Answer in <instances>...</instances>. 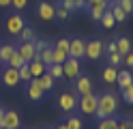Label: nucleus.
<instances>
[{"label": "nucleus", "mask_w": 133, "mask_h": 129, "mask_svg": "<svg viewBox=\"0 0 133 129\" xmlns=\"http://www.w3.org/2000/svg\"><path fill=\"white\" fill-rule=\"evenodd\" d=\"M122 99H124V103H133V84L122 88Z\"/></svg>", "instance_id": "obj_31"}, {"label": "nucleus", "mask_w": 133, "mask_h": 129, "mask_svg": "<svg viewBox=\"0 0 133 129\" xmlns=\"http://www.w3.org/2000/svg\"><path fill=\"white\" fill-rule=\"evenodd\" d=\"M17 37L22 39V43H26V41H35V30H32L30 26H24L22 32L17 34Z\"/></svg>", "instance_id": "obj_25"}, {"label": "nucleus", "mask_w": 133, "mask_h": 129, "mask_svg": "<svg viewBox=\"0 0 133 129\" xmlns=\"http://www.w3.org/2000/svg\"><path fill=\"white\" fill-rule=\"evenodd\" d=\"M116 52H118V45H116V41H112L107 45V54H116Z\"/></svg>", "instance_id": "obj_39"}, {"label": "nucleus", "mask_w": 133, "mask_h": 129, "mask_svg": "<svg viewBox=\"0 0 133 129\" xmlns=\"http://www.w3.org/2000/svg\"><path fill=\"white\" fill-rule=\"evenodd\" d=\"M69 41L71 39H58V43L54 45V63L56 65H62L69 58Z\"/></svg>", "instance_id": "obj_4"}, {"label": "nucleus", "mask_w": 133, "mask_h": 129, "mask_svg": "<svg viewBox=\"0 0 133 129\" xmlns=\"http://www.w3.org/2000/svg\"><path fill=\"white\" fill-rule=\"evenodd\" d=\"M66 127H69V129H82V118L69 116V118H66Z\"/></svg>", "instance_id": "obj_30"}, {"label": "nucleus", "mask_w": 133, "mask_h": 129, "mask_svg": "<svg viewBox=\"0 0 133 129\" xmlns=\"http://www.w3.org/2000/svg\"><path fill=\"white\" fill-rule=\"evenodd\" d=\"M37 56H39V60H41V63H43L45 67L54 65V47H49V45H47V47H45L43 52H39Z\"/></svg>", "instance_id": "obj_17"}, {"label": "nucleus", "mask_w": 133, "mask_h": 129, "mask_svg": "<svg viewBox=\"0 0 133 129\" xmlns=\"http://www.w3.org/2000/svg\"><path fill=\"white\" fill-rule=\"evenodd\" d=\"M99 22H101L103 28H114V24H116V20H114V15H112L110 9H107V11L101 15V20H99Z\"/></svg>", "instance_id": "obj_23"}, {"label": "nucleus", "mask_w": 133, "mask_h": 129, "mask_svg": "<svg viewBox=\"0 0 133 129\" xmlns=\"http://www.w3.org/2000/svg\"><path fill=\"white\" fill-rule=\"evenodd\" d=\"M17 54L24 58V63H30V60L37 56V50H35V41H26V43H19V47H17Z\"/></svg>", "instance_id": "obj_12"}, {"label": "nucleus", "mask_w": 133, "mask_h": 129, "mask_svg": "<svg viewBox=\"0 0 133 129\" xmlns=\"http://www.w3.org/2000/svg\"><path fill=\"white\" fill-rule=\"evenodd\" d=\"M19 127V114L15 110H4L0 118V129H17Z\"/></svg>", "instance_id": "obj_5"}, {"label": "nucleus", "mask_w": 133, "mask_h": 129, "mask_svg": "<svg viewBox=\"0 0 133 129\" xmlns=\"http://www.w3.org/2000/svg\"><path fill=\"white\" fill-rule=\"evenodd\" d=\"M97 101H99V95H95V93L82 95L79 101H77V108H79L82 114H95V110H97Z\"/></svg>", "instance_id": "obj_3"}, {"label": "nucleus", "mask_w": 133, "mask_h": 129, "mask_svg": "<svg viewBox=\"0 0 133 129\" xmlns=\"http://www.w3.org/2000/svg\"><path fill=\"white\" fill-rule=\"evenodd\" d=\"M56 17H58L60 22H66V20H69V11L62 9V7H56Z\"/></svg>", "instance_id": "obj_33"}, {"label": "nucleus", "mask_w": 133, "mask_h": 129, "mask_svg": "<svg viewBox=\"0 0 133 129\" xmlns=\"http://www.w3.org/2000/svg\"><path fill=\"white\" fill-rule=\"evenodd\" d=\"M116 45H118V54L120 56H124V54L131 52V41L127 37H118V39H116Z\"/></svg>", "instance_id": "obj_19"}, {"label": "nucleus", "mask_w": 133, "mask_h": 129, "mask_svg": "<svg viewBox=\"0 0 133 129\" xmlns=\"http://www.w3.org/2000/svg\"><path fill=\"white\" fill-rule=\"evenodd\" d=\"M116 129H129V120L118 118V123H116Z\"/></svg>", "instance_id": "obj_38"}, {"label": "nucleus", "mask_w": 133, "mask_h": 129, "mask_svg": "<svg viewBox=\"0 0 133 129\" xmlns=\"http://www.w3.org/2000/svg\"><path fill=\"white\" fill-rule=\"evenodd\" d=\"M129 129H133V118H131V120H129Z\"/></svg>", "instance_id": "obj_43"}, {"label": "nucleus", "mask_w": 133, "mask_h": 129, "mask_svg": "<svg viewBox=\"0 0 133 129\" xmlns=\"http://www.w3.org/2000/svg\"><path fill=\"white\" fill-rule=\"evenodd\" d=\"M39 84H41V88H43V90L47 93V90H52V88H54V77H52V75H49V73L45 71L43 75L39 77Z\"/></svg>", "instance_id": "obj_21"}, {"label": "nucleus", "mask_w": 133, "mask_h": 129, "mask_svg": "<svg viewBox=\"0 0 133 129\" xmlns=\"http://www.w3.org/2000/svg\"><path fill=\"white\" fill-rule=\"evenodd\" d=\"M43 95H45V90L41 88L39 77H32V80L28 82V97H30L32 101H39V99H43Z\"/></svg>", "instance_id": "obj_13"}, {"label": "nucleus", "mask_w": 133, "mask_h": 129, "mask_svg": "<svg viewBox=\"0 0 133 129\" xmlns=\"http://www.w3.org/2000/svg\"><path fill=\"white\" fill-rule=\"evenodd\" d=\"M2 114H4V108H0V118H2Z\"/></svg>", "instance_id": "obj_44"}, {"label": "nucleus", "mask_w": 133, "mask_h": 129, "mask_svg": "<svg viewBox=\"0 0 133 129\" xmlns=\"http://www.w3.org/2000/svg\"><path fill=\"white\" fill-rule=\"evenodd\" d=\"M107 2H110V0H107ZM112 2H116V0H112Z\"/></svg>", "instance_id": "obj_46"}, {"label": "nucleus", "mask_w": 133, "mask_h": 129, "mask_svg": "<svg viewBox=\"0 0 133 129\" xmlns=\"http://www.w3.org/2000/svg\"><path fill=\"white\" fill-rule=\"evenodd\" d=\"M24 65V58L17 54V50H15L13 52V54H11V58H9V63H6V67H13V69H19Z\"/></svg>", "instance_id": "obj_26"}, {"label": "nucleus", "mask_w": 133, "mask_h": 129, "mask_svg": "<svg viewBox=\"0 0 133 129\" xmlns=\"http://www.w3.org/2000/svg\"><path fill=\"white\" fill-rule=\"evenodd\" d=\"M116 77H118V69H116V67H105L103 69V80L107 82V84H114L116 82Z\"/></svg>", "instance_id": "obj_20"}, {"label": "nucleus", "mask_w": 133, "mask_h": 129, "mask_svg": "<svg viewBox=\"0 0 133 129\" xmlns=\"http://www.w3.org/2000/svg\"><path fill=\"white\" fill-rule=\"evenodd\" d=\"M56 129H69V127H66V123H62V125H58Z\"/></svg>", "instance_id": "obj_42"}, {"label": "nucleus", "mask_w": 133, "mask_h": 129, "mask_svg": "<svg viewBox=\"0 0 133 129\" xmlns=\"http://www.w3.org/2000/svg\"><path fill=\"white\" fill-rule=\"evenodd\" d=\"M4 26H6V30H9V34H19L22 28L26 26V22H24V17H22L19 13H13V15L6 17Z\"/></svg>", "instance_id": "obj_6"}, {"label": "nucleus", "mask_w": 133, "mask_h": 129, "mask_svg": "<svg viewBox=\"0 0 133 129\" xmlns=\"http://www.w3.org/2000/svg\"><path fill=\"white\" fill-rule=\"evenodd\" d=\"M122 60H124V67H127V69H131V67H133V52L124 54V56H122Z\"/></svg>", "instance_id": "obj_36"}, {"label": "nucleus", "mask_w": 133, "mask_h": 129, "mask_svg": "<svg viewBox=\"0 0 133 129\" xmlns=\"http://www.w3.org/2000/svg\"><path fill=\"white\" fill-rule=\"evenodd\" d=\"M58 103H60L62 112H73L77 108V97H75V93H62L60 99H58Z\"/></svg>", "instance_id": "obj_10"}, {"label": "nucleus", "mask_w": 133, "mask_h": 129, "mask_svg": "<svg viewBox=\"0 0 133 129\" xmlns=\"http://www.w3.org/2000/svg\"><path fill=\"white\" fill-rule=\"evenodd\" d=\"M0 7H11V0H0Z\"/></svg>", "instance_id": "obj_41"}, {"label": "nucleus", "mask_w": 133, "mask_h": 129, "mask_svg": "<svg viewBox=\"0 0 133 129\" xmlns=\"http://www.w3.org/2000/svg\"><path fill=\"white\" fill-rule=\"evenodd\" d=\"M75 9H88L86 0H75Z\"/></svg>", "instance_id": "obj_40"}, {"label": "nucleus", "mask_w": 133, "mask_h": 129, "mask_svg": "<svg viewBox=\"0 0 133 129\" xmlns=\"http://www.w3.org/2000/svg\"><path fill=\"white\" fill-rule=\"evenodd\" d=\"M116 2H118V7H120L127 15L133 13V0H116Z\"/></svg>", "instance_id": "obj_29"}, {"label": "nucleus", "mask_w": 133, "mask_h": 129, "mask_svg": "<svg viewBox=\"0 0 133 129\" xmlns=\"http://www.w3.org/2000/svg\"><path fill=\"white\" fill-rule=\"evenodd\" d=\"M107 60H110L112 67H118V65L122 63V56L118 54V52H116V54H107Z\"/></svg>", "instance_id": "obj_32"}, {"label": "nucleus", "mask_w": 133, "mask_h": 129, "mask_svg": "<svg viewBox=\"0 0 133 129\" xmlns=\"http://www.w3.org/2000/svg\"><path fill=\"white\" fill-rule=\"evenodd\" d=\"M28 67H30V75H32V77H41V75L45 73V69H47V67L39 60V56H35V58H32L30 63H28Z\"/></svg>", "instance_id": "obj_15"}, {"label": "nucleus", "mask_w": 133, "mask_h": 129, "mask_svg": "<svg viewBox=\"0 0 133 129\" xmlns=\"http://www.w3.org/2000/svg\"><path fill=\"white\" fill-rule=\"evenodd\" d=\"M37 13H39L41 20H45V22L56 20V7H54V4H49V2H41V4L37 7Z\"/></svg>", "instance_id": "obj_14"}, {"label": "nucleus", "mask_w": 133, "mask_h": 129, "mask_svg": "<svg viewBox=\"0 0 133 129\" xmlns=\"http://www.w3.org/2000/svg\"><path fill=\"white\" fill-rule=\"evenodd\" d=\"M60 7L66 9V11H75V0H62Z\"/></svg>", "instance_id": "obj_35"}, {"label": "nucleus", "mask_w": 133, "mask_h": 129, "mask_svg": "<svg viewBox=\"0 0 133 129\" xmlns=\"http://www.w3.org/2000/svg\"><path fill=\"white\" fill-rule=\"evenodd\" d=\"M116 123H118V118L107 116V118H101V120H99V127H97V129H116Z\"/></svg>", "instance_id": "obj_24"}, {"label": "nucleus", "mask_w": 133, "mask_h": 129, "mask_svg": "<svg viewBox=\"0 0 133 129\" xmlns=\"http://www.w3.org/2000/svg\"><path fill=\"white\" fill-rule=\"evenodd\" d=\"M82 65H79V60L77 58H66L64 63H62V77L64 80H77V77L82 75Z\"/></svg>", "instance_id": "obj_2"}, {"label": "nucleus", "mask_w": 133, "mask_h": 129, "mask_svg": "<svg viewBox=\"0 0 133 129\" xmlns=\"http://www.w3.org/2000/svg\"><path fill=\"white\" fill-rule=\"evenodd\" d=\"M0 71H2V63H0Z\"/></svg>", "instance_id": "obj_45"}, {"label": "nucleus", "mask_w": 133, "mask_h": 129, "mask_svg": "<svg viewBox=\"0 0 133 129\" xmlns=\"http://www.w3.org/2000/svg\"><path fill=\"white\" fill-rule=\"evenodd\" d=\"M101 54H103V43L99 39H92L86 43V58L97 60V58H101Z\"/></svg>", "instance_id": "obj_11"}, {"label": "nucleus", "mask_w": 133, "mask_h": 129, "mask_svg": "<svg viewBox=\"0 0 133 129\" xmlns=\"http://www.w3.org/2000/svg\"><path fill=\"white\" fill-rule=\"evenodd\" d=\"M69 56L71 58H86V41L84 39H71L69 41Z\"/></svg>", "instance_id": "obj_7"}, {"label": "nucleus", "mask_w": 133, "mask_h": 129, "mask_svg": "<svg viewBox=\"0 0 133 129\" xmlns=\"http://www.w3.org/2000/svg\"><path fill=\"white\" fill-rule=\"evenodd\" d=\"M28 0H11V7L15 9V11H22V9H26Z\"/></svg>", "instance_id": "obj_34"}, {"label": "nucleus", "mask_w": 133, "mask_h": 129, "mask_svg": "<svg viewBox=\"0 0 133 129\" xmlns=\"http://www.w3.org/2000/svg\"><path fill=\"white\" fill-rule=\"evenodd\" d=\"M116 108H118V103H116V97L112 93H103L99 95V101H97V110L95 114L97 118H107V116H114Z\"/></svg>", "instance_id": "obj_1"}, {"label": "nucleus", "mask_w": 133, "mask_h": 129, "mask_svg": "<svg viewBox=\"0 0 133 129\" xmlns=\"http://www.w3.org/2000/svg\"><path fill=\"white\" fill-rule=\"evenodd\" d=\"M75 82V97H82V95H88V93H92V82H90V77L88 75H79L77 80H73Z\"/></svg>", "instance_id": "obj_9"}, {"label": "nucleus", "mask_w": 133, "mask_h": 129, "mask_svg": "<svg viewBox=\"0 0 133 129\" xmlns=\"http://www.w3.org/2000/svg\"><path fill=\"white\" fill-rule=\"evenodd\" d=\"M116 84H118L120 88H127V86H131V84H133V71H129V69H122V71H118Z\"/></svg>", "instance_id": "obj_16"}, {"label": "nucleus", "mask_w": 133, "mask_h": 129, "mask_svg": "<svg viewBox=\"0 0 133 129\" xmlns=\"http://www.w3.org/2000/svg\"><path fill=\"white\" fill-rule=\"evenodd\" d=\"M17 71H19V80H22V82H26V84H28V82L32 80V75H30V67H28V63H24V65H22V67L17 69Z\"/></svg>", "instance_id": "obj_27"}, {"label": "nucleus", "mask_w": 133, "mask_h": 129, "mask_svg": "<svg viewBox=\"0 0 133 129\" xmlns=\"http://www.w3.org/2000/svg\"><path fill=\"white\" fill-rule=\"evenodd\" d=\"M43 129H45V127H43Z\"/></svg>", "instance_id": "obj_49"}, {"label": "nucleus", "mask_w": 133, "mask_h": 129, "mask_svg": "<svg viewBox=\"0 0 133 129\" xmlns=\"http://www.w3.org/2000/svg\"><path fill=\"white\" fill-rule=\"evenodd\" d=\"M131 69H133V67H131Z\"/></svg>", "instance_id": "obj_48"}, {"label": "nucleus", "mask_w": 133, "mask_h": 129, "mask_svg": "<svg viewBox=\"0 0 133 129\" xmlns=\"http://www.w3.org/2000/svg\"><path fill=\"white\" fill-rule=\"evenodd\" d=\"M17 129H22V127H17Z\"/></svg>", "instance_id": "obj_47"}, {"label": "nucleus", "mask_w": 133, "mask_h": 129, "mask_svg": "<svg viewBox=\"0 0 133 129\" xmlns=\"http://www.w3.org/2000/svg\"><path fill=\"white\" fill-rule=\"evenodd\" d=\"M15 50H17V47H15V45H11V43H6V45H0V63H9V58H11V54H13V52Z\"/></svg>", "instance_id": "obj_18"}, {"label": "nucleus", "mask_w": 133, "mask_h": 129, "mask_svg": "<svg viewBox=\"0 0 133 129\" xmlns=\"http://www.w3.org/2000/svg\"><path fill=\"white\" fill-rule=\"evenodd\" d=\"M45 71H47L49 75H52L54 80H58V77H62V65H56V63H54V65H49V67L45 69Z\"/></svg>", "instance_id": "obj_28"}, {"label": "nucleus", "mask_w": 133, "mask_h": 129, "mask_svg": "<svg viewBox=\"0 0 133 129\" xmlns=\"http://www.w3.org/2000/svg\"><path fill=\"white\" fill-rule=\"evenodd\" d=\"M22 80H19V71L17 69H13V67H4L2 69V84L4 86H9V88H15Z\"/></svg>", "instance_id": "obj_8"}, {"label": "nucleus", "mask_w": 133, "mask_h": 129, "mask_svg": "<svg viewBox=\"0 0 133 129\" xmlns=\"http://www.w3.org/2000/svg\"><path fill=\"white\" fill-rule=\"evenodd\" d=\"M47 47V43L45 41H35V50H37V54H39V52H43Z\"/></svg>", "instance_id": "obj_37"}, {"label": "nucleus", "mask_w": 133, "mask_h": 129, "mask_svg": "<svg viewBox=\"0 0 133 129\" xmlns=\"http://www.w3.org/2000/svg\"><path fill=\"white\" fill-rule=\"evenodd\" d=\"M110 11H112V15H114V20H116V22H124V20H127V17H129V15L124 13V11H122L120 7H118V2H112Z\"/></svg>", "instance_id": "obj_22"}]
</instances>
